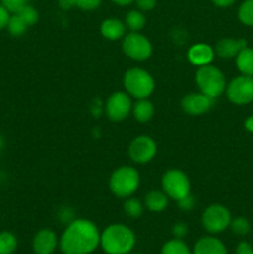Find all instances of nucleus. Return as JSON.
<instances>
[{
	"label": "nucleus",
	"instance_id": "nucleus-3",
	"mask_svg": "<svg viewBox=\"0 0 253 254\" xmlns=\"http://www.w3.org/2000/svg\"><path fill=\"white\" fill-rule=\"evenodd\" d=\"M196 83L201 93L217 98L226 91V78L222 72L212 64L201 66L196 72Z\"/></svg>",
	"mask_w": 253,
	"mask_h": 254
},
{
	"label": "nucleus",
	"instance_id": "nucleus-26",
	"mask_svg": "<svg viewBox=\"0 0 253 254\" xmlns=\"http://www.w3.org/2000/svg\"><path fill=\"white\" fill-rule=\"evenodd\" d=\"M6 27L7 30H9L10 34L14 35V36H21V35L26 31V29L29 26L25 24V21L19 16V15L14 14L12 16H10Z\"/></svg>",
	"mask_w": 253,
	"mask_h": 254
},
{
	"label": "nucleus",
	"instance_id": "nucleus-5",
	"mask_svg": "<svg viewBox=\"0 0 253 254\" xmlns=\"http://www.w3.org/2000/svg\"><path fill=\"white\" fill-rule=\"evenodd\" d=\"M124 88L136 99L148 98L155 88V82L150 73L141 68H131L126 72L123 78Z\"/></svg>",
	"mask_w": 253,
	"mask_h": 254
},
{
	"label": "nucleus",
	"instance_id": "nucleus-28",
	"mask_svg": "<svg viewBox=\"0 0 253 254\" xmlns=\"http://www.w3.org/2000/svg\"><path fill=\"white\" fill-rule=\"evenodd\" d=\"M124 211L129 217L138 218L143 213V205L136 198H128L124 203Z\"/></svg>",
	"mask_w": 253,
	"mask_h": 254
},
{
	"label": "nucleus",
	"instance_id": "nucleus-19",
	"mask_svg": "<svg viewBox=\"0 0 253 254\" xmlns=\"http://www.w3.org/2000/svg\"><path fill=\"white\" fill-rule=\"evenodd\" d=\"M145 206L153 212H161L168 206V196L164 191H150L145 196Z\"/></svg>",
	"mask_w": 253,
	"mask_h": 254
},
{
	"label": "nucleus",
	"instance_id": "nucleus-8",
	"mask_svg": "<svg viewBox=\"0 0 253 254\" xmlns=\"http://www.w3.org/2000/svg\"><path fill=\"white\" fill-rule=\"evenodd\" d=\"M227 98L235 104H247L253 101V77L238 76L226 87Z\"/></svg>",
	"mask_w": 253,
	"mask_h": 254
},
{
	"label": "nucleus",
	"instance_id": "nucleus-22",
	"mask_svg": "<svg viewBox=\"0 0 253 254\" xmlns=\"http://www.w3.org/2000/svg\"><path fill=\"white\" fill-rule=\"evenodd\" d=\"M145 16L143 12L138 10H130L126 16V24L128 29H130L133 32H138L145 26Z\"/></svg>",
	"mask_w": 253,
	"mask_h": 254
},
{
	"label": "nucleus",
	"instance_id": "nucleus-14",
	"mask_svg": "<svg viewBox=\"0 0 253 254\" xmlns=\"http://www.w3.org/2000/svg\"><path fill=\"white\" fill-rule=\"evenodd\" d=\"M245 47H247V41L245 39H222L216 44L215 52L222 59H232Z\"/></svg>",
	"mask_w": 253,
	"mask_h": 254
},
{
	"label": "nucleus",
	"instance_id": "nucleus-18",
	"mask_svg": "<svg viewBox=\"0 0 253 254\" xmlns=\"http://www.w3.org/2000/svg\"><path fill=\"white\" fill-rule=\"evenodd\" d=\"M131 111L136 121L141 123L149 122L154 116V106L150 101H148V98L138 99V102H135V104L131 107Z\"/></svg>",
	"mask_w": 253,
	"mask_h": 254
},
{
	"label": "nucleus",
	"instance_id": "nucleus-21",
	"mask_svg": "<svg viewBox=\"0 0 253 254\" xmlns=\"http://www.w3.org/2000/svg\"><path fill=\"white\" fill-rule=\"evenodd\" d=\"M101 2L102 0H59L60 7L63 10H68L73 6L82 10H94L101 5Z\"/></svg>",
	"mask_w": 253,
	"mask_h": 254
},
{
	"label": "nucleus",
	"instance_id": "nucleus-4",
	"mask_svg": "<svg viewBox=\"0 0 253 254\" xmlns=\"http://www.w3.org/2000/svg\"><path fill=\"white\" fill-rule=\"evenodd\" d=\"M139 173L131 166H121L112 174L109 179L111 191L121 198H126L133 195L139 186Z\"/></svg>",
	"mask_w": 253,
	"mask_h": 254
},
{
	"label": "nucleus",
	"instance_id": "nucleus-36",
	"mask_svg": "<svg viewBox=\"0 0 253 254\" xmlns=\"http://www.w3.org/2000/svg\"><path fill=\"white\" fill-rule=\"evenodd\" d=\"M235 1L236 0H212L213 4L220 7H227L230 5H232Z\"/></svg>",
	"mask_w": 253,
	"mask_h": 254
},
{
	"label": "nucleus",
	"instance_id": "nucleus-17",
	"mask_svg": "<svg viewBox=\"0 0 253 254\" xmlns=\"http://www.w3.org/2000/svg\"><path fill=\"white\" fill-rule=\"evenodd\" d=\"M101 32L107 40H116L122 39L126 35V25L117 19H107L102 22Z\"/></svg>",
	"mask_w": 253,
	"mask_h": 254
},
{
	"label": "nucleus",
	"instance_id": "nucleus-15",
	"mask_svg": "<svg viewBox=\"0 0 253 254\" xmlns=\"http://www.w3.org/2000/svg\"><path fill=\"white\" fill-rule=\"evenodd\" d=\"M215 56V50L206 44H196L189 49L188 59L195 66H205L210 64V62L213 60Z\"/></svg>",
	"mask_w": 253,
	"mask_h": 254
},
{
	"label": "nucleus",
	"instance_id": "nucleus-11",
	"mask_svg": "<svg viewBox=\"0 0 253 254\" xmlns=\"http://www.w3.org/2000/svg\"><path fill=\"white\" fill-rule=\"evenodd\" d=\"M131 101L124 92H116L108 98L106 104L107 116L111 121L121 122L128 117L131 111Z\"/></svg>",
	"mask_w": 253,
	"mask_h": 254
},
{
	"label": "nucleus",
	"instance_id": "nucleus-20",
	"mask_svg": "<svg viewBox=\"0 0 253 254\" xmlns=\"http://www.w3.org/2000/svg\"><path fill=\"white\" fill-rule=\"evenodd\" d=\"M236 64L241 73L253 77V49L245 47L236 56Z\"/></svg>",
	"mask_w": 253,
	"mask_h": 254
},
{
	"label": "nucleus",
	"instance_id": "nucleus-10",
	"mask_svg": "<svg viewBox=\"0 0 253 254\" xmlns=\"http://www.w3.org/2000/svg\"><path fill=\"white\" fill-rule=\"evenodd\" d=\"M129 156L136 164L149 163L156 154V144L150 136H136L129 145Z\"/></svg>",
	"mask_w": 253,
	"mask_h": 254
},
{
	"label": "nucleus",
	"instance_id": "nucleus-38",
	"mask_svg": "<svg viewBox=\"0 0 253 254\" xmlns=\"http://www.w3.org/2000/svg\"><path fill=\"white\" fill-rule=\"evenodd\" d=\"M112 1H114L116 4L121 5V6H126V5H130L131 2L135 1V0H112Z\"/></svg>",
	"mask_w": 253,
	"mask_h": 254
},
{
	"label": "nucleus",
	"instance_id": "nucleus-2",
	"mask_svg": "<svg viewBox=\"0 0 253 254\" xmlns=\"http://www.w3.org/2000/svg\"><path fill=\"white\" fill-rule=\"evenodd\" d=\"M99 245L107 254H128L135 245V236L129 227L117 223L102 232Z\"/></svg>",
	"mask_w": 253,
	"mask_h": 254
},
{
	"label": "nucleus",
	"instance_id": "nucleus-6",
	"mask_svg": "<svg viewBox=\"0 0 253 254\" xmlns=\"http://www.w3.org/2000/svg\"><path fill=\"white\" fill-rule=\"evenodd\" d=\"M161 186L166 196L179 201L190 193V181L186 174L180 170L166 171L161 179Z\"/></svg>",
	"mask_w": 253,
	"mask_h": 254
},
{
	"label": "nucleus",
	"instance_id": "nucleus-13",
	"mask_svg": "<svg viewBox=\"0 0 253 254\" xmlns=\"http://www.w3.org/2000/svg\"><path fill=\"white\" fill-rule=\"evenodd\" d=\"M36 254H52L57 247V237L51 230H41L36 233L32 242Z\"/></svg>",
	"mask_w": 253,
	"mask_h": 254
},
{
	"label": "nucleus",
	"instance_id": "nucleus-12",
	"mask_svg": "<svg viewBox=\"0 0 253 254\" xmlns=\"http://www.w3.org/2000/svg\"><path fill=\"white\" fill-rule=\"evenodd\" d=\"M215 99L206 96L203 93H190L186 94L181 101V108L184 112L191 116H200V114L206 113L210 111L211 107L213 106Z\"/></svg>",
	"mask_w": 253,
	"mask_h": 254
},
{
	"label": "nucleus",
	"instance_id": "nucleus-34",
	"mask_svg": "<svg viewBox=\"0 0 253 254\" xmlns=\"http://www.w3.org/2000/svg\"><path fill=\"white\" fill-rule=\"evenodd\" d=\"M9 19H10L9 11H7V10L2 6V5H0V30L7 26Z\"/></svg>",
	"mask_w": 253,
	"mask_h": 254
},
{
	"label": "nucleus",
	"instance_id": "nucleus-40",
	"mask_svg": "<svg viewBox=\"0 0 253 254\" xmlns=\"http://www.w3.org/2000/svg\"><path fill=\"white\" fill-rule=\"evenodd\" d=\"M128 254H138V253H128Z\"/></svg>",
	"mask_w": 253,
	"mask_h": 254
},
{
	"label": "nucleus",
	"instance_id": "nucleus-31",
	"mask_svg": "<svg viewBox=\"0 0 253 254\" xmlns=\"http://www.w3.org/2000/svg\"><path fill=\"white\" fill-rule=\"evenodd\" d=\"M178 202H179V207H180L181 210L190 211V210H192L193 206H195V198H193L192 196L189 193L188 196H185L184 198L179 200Z\"/></svg>",
	"mask_w": 253,
	"mask_h": 254
},
{
	"label": "nucleus",
	"instance_id": "nucleus-33",
	"mask_svg": "<svg viewBox=\"0 0 253 254\" xmlns=\"http://www.w3.org/2000/svg\"><path fill=\"white\" fill-rule=\"evenodd\" d=\"M173 233L176 238H183L188 233V227L184 223H176L173 227Z\"/></svg>",
	"mask_w": 253,
	"mask_h": 254
},
{
	"label": "nucleus",
	"instance_id": "nucleus-35",
	"mask_svg": "<svg viewBox=\"0 0 253 254\" xmlns=\"http://www.w3.org/2000/svg\"><path fill=\"white\" fill-rule=\"evenodd\" d=\"M236 254H253V248L250 243L241 242L236 248Z\"/></svg>",
	"mask_w": 253,
	"mask_h": 254
},
{
	"label": "nucleus",
	"instance_id": "nucleus-23",
	"mask_svg": "<svg viewBox=\"0 0 253 254\" xmlns=\"http://www.w3.org/2000/svg\"><path fill=\"white\" fill-rule=\"evenodd\" d=\"M161 254H191V252L180 238H174L163 246Z\"/></svg>",
	"mask_w": 253,
	"mask_h": 254
},
{
	"label": "nucleus",
	"instance_id": "nucleus-27",
	"mask_svg": "<svg viewBox=\"0 0 253 254\" xmlns=\"http://www.w3.org/2000/svg\"><path fill=\"white\" fill-rule=\"evenodd\" d=\"M230 227L232 232L237 236H246L251 231L250 222L245 217H237L235 220H231Z\"/></svg>",
	"mask_w": 253,
	"mask_h": 254
},
{
	"label": "nucleus",
	"instance_id": "nucleus-9",
	"mask_svg": "<svg viewBox=\"0 0 253 254\" xmlns=\"http://www.w3.org/2000/svg\"><path fill=\"white\" fill-rule=\"evenodd\" d=\"M231 213L225 206L211 205L202 215V225L210 233H220L230 227Z\"/></svg>",
	"mask_w": 253,
	"mask_h": 254
},
{
	"label": "nucleus",
	"instance_id": "nucleus-39",
	"mask_svg": "<svg viewBox=\"0 0 253 254\" xmlns=\"http://www.w3.org/2000/svg\"><path fill=\"white\" fill-rule=\"evenodd\" d=\"M2 146H4V139H2V136L0 135V151H1Z\"/></svg>",
	"mask_w": 253,
	"mask_h": 254
},
{
	"label": "nucleus",
	"instance_id": "nucleus-16",
	"mask_svg": "<svg viewBox=\"0 0 253 254\" xmlns=\"http://www.w3.org/2000/svg\"><path fill=\"white\" fill-rule=\"evenodd\" d=\"M193 254H227V250L217 238L202 237L196 242Z\"/></svg>",
	"mask_w": 253,
	"mask_h": 254
},
{
	"label": "nucleus",
	"instance_id": "nucleus-24",
	"mask_svg": "<svg viewBox=\"0 0 253 254\" xmlns=\"http://www.w3.org/2000/svg\"><path fill=\"white\" fill-rule=\"evenodd\" d=\"M17 247V241L12 233H0V254H12Z\"/></svg>",
	"mask_w": 253,
	"mask_h": 254
},
{
	"label": "nucleus",
	"instance_id": "nucleus-7",
	"mask_svg": "<svg viewBox=\"0 0 253 254\" xmlns=\"http://www.w3.org/2000/svg\"><path fill=\"white\" fill-rule=\"evenodd\" d=\"M122 49L129 59L135 60V61L148 60L153 52L150 41L139 32H130L124 36Z\"/></svg>",
	"mask_w": 253,
	"mask_h": 254
},
{
	"label": "nucleus",
	"instance_id": "nucleus-1",
	"mask_svg": "<svg viewBox=\"0 0 253 254\" xmlns=\"http://www.w3.org/2000/svg\"><path fill=\"white\" fill-rule=\"evenodd\" d=\"M101 242V233L93 222L88 220H74L67 226L60 240L63 254H91Z\"/></svg>",
	"mask_w": 253,
	"mask_h": 254
},
{
	"label": "nucleus",
	"instance_id": "nucleus-29",
	"mask_svg": "<svg viewBox=\"0 0 253 254\" xmlns=\"http://www.w3.org/2000/svg\"><path fill=\"white\" fill-rule=\"evenodd\" d=\"M17 15L24 20L27 26H31V25L36 24L37 20H39V14H37L36 9L32 7L31 5H26L24 9L17 12Z\"/></svg>",
	"mask_w": 253,
	"mask_h": 254
},
{
	"label": "nucleus",
	"instance_id": "nucleus-32",
	"mask_svg": "<svg viewBox=\"0 0 253 254\" xmlns=\"http://www.w3.org/2000/svg\"><path fill=\"white\" fill-rule=\"evenodd\" d=\"M135 2L141 11H150L156 5V0H135Z\"/></svg>",
	"mask_w": 253,
	"mask_h": 254
},
{
	"label": "nucleus",
	"instance_id": "nucleus-30",
	"mask_svg": "<svg viewBox=\"0 0 253 254\" xmlns=\"http://www.w3.org/2000/svg\"><path fill=\"white\" fill-rule=\"evenodd\" d=\"M1 5L12 14H17L20 10L29 5V0H1Z\"/></svg>",
	"mask_w": 253,
	"mask_h": 254
},
{
	"label": "nucleus",
	"instance_id": "nucleus-25",
	"mask_svg": "<svg viewBox=\"0 0 253 254\" xmlns=\"http://www.w3.org/2000/svg\"><path fill=\"white\" fill-rule=\"evenodd\" d=\"M238 19L247 26H253V0H246L238 9Z\"/></svg>",
	"mask_w": 253,
	"mask_h": 254
},
{
	"label": "nucleus",
	"instance_id": "nucleus-37",
	"mask_svg": "<svg viewBox=\"0 0 253 254\" xmlns=\"http://www.w3.org/2000/svg\"><path fill=\"white\" fill-rule=\"evenodd\" d=\"M245 128L247 129L250 133H253V116H250L245 122Z\"/></svg>",
	"mask_w": 253,
	"mask_h": 254
}]
</instances>
